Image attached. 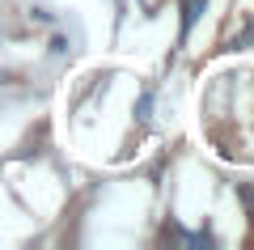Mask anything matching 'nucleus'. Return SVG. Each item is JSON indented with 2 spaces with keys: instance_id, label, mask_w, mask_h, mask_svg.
Listing matches in <instances>:
<instances>
[]
</instances>
